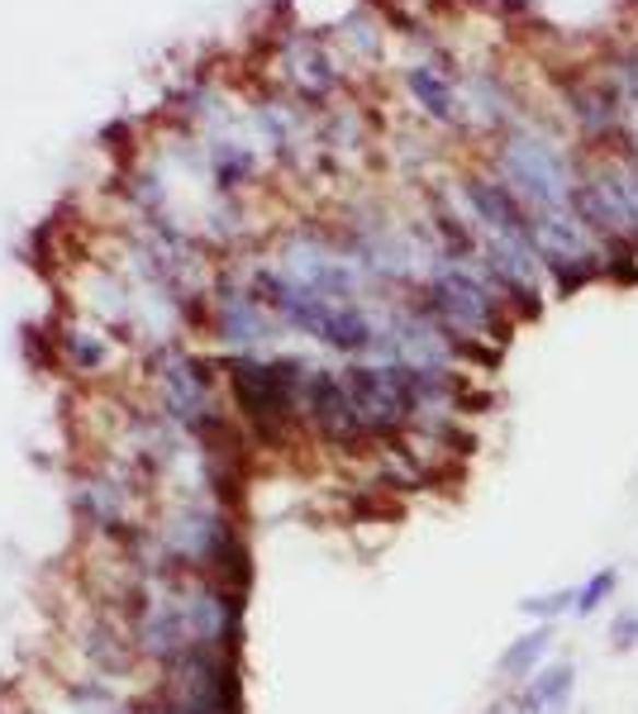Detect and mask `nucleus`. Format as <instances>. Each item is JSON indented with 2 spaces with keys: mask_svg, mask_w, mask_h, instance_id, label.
Segmentation results:
<instances>
[{
  "mask_svg": "<svg viewBox=\"0 0 638 714\" xmlns=\"http://www.w3.org/2000/svg\"><path fill=\"white\" fill-rule=\"evenodd\" d=\"M344 391L352 401V415H358V429H401L415 410L419 381L410 372H396V367H352L344 377Z\"/></svg>",
  "mask_w": 638,
  "mask_h": 714,
  "instance_id": "obj_1",
  "label": "nucleus"
},
{
  "mask_svg": "<svg viewBox=\"0 0 638 714\" xmlns=\"http://www.w3.org/2000/svg\"><path fill=\"white\" fill-rule=\"evenodd\" d=\"M439 310L448 314V320H457V324H486V314H491L482 286L467 281V277H443L439 281Z\"/></svg>",
  "mask_w": 638,
  "mask_h": 714,
  "instance_id": "obj_2",
  "label": "nucleus"
},
{
  "mask_svg": "<svg viewBox=\"0 0 638 714\" xmlns=\"http://www.w3.org/2000/svg\"><path fill=\"white\" fill-rule=\"evenodd\" d=\"M572 686H577V671L572 663H558V667H548L543 677L524 691V714H558L567 705V695H572Z\"/></svg>",
  "mask_w": 638,
  "mask_h": 714,
  "instance_id": "obj_3",
  "label": "nucleus"
},
{
  "mask_svg": "<svg viewBox=\"0 0 638 714\" xmlns=\"http://www.w3.org/2000/svg\"><path fill=\"white\" fill-rule=\"evenodd\" d=\"M548 638H553L548 629H534V634H524L506 657H500V671H506V677H524V671L534 667L543 653H548Z\"/></svg>",
  "mask_w": 638,
  "mask_h": 714,
  "instance_id": "obj_4",
  "label": "nucleus"
},
{
  "mask_svg": "<svg viewBox=\"0 0 638 714\" xmlns=\"http://www.w3.org/2000/svg\"><path fill=\"white\" fill-rule=\"evenodd\" d=\"M615 586H619V572H615V567H601L587 586H577V606H572V610H577V614H591L595 606H605V600L615 596Z\"/></svg>",
  "mask_w": 638,
  "mask_h": 714,
  "instance_id": "obj_5",
  "label": "nucleus"
},
{
  "mask_svg": "<svg viewBox=\"0 0 638 714\" xmlns=\"http://www.w3.org/2000/svg\"><path fill=\"white\" fill-rule=\"evenodd\" d=\"M577 606V586H562L558 596H534V600H520L524 614H538V620H553V614L572 610Z\"/></svg>",
  "mask_w": 638,
  "mask_h": 714,
  "instance_id": "obj_6",
  "label": "nucleus"
},
{
  "mask_svg": "<svg viewBox=\"0 0 638 714\" xmlns=\"http://www.w3.org/2000/svg\"><path fill=\"white\" fill-rule=\"evenodd\" d=\"M634 643H638V614H629V610H624L619 620L610 624V648H615V653H629Z\"/></svg>",
  "mask_w": 638,
  "mask_h": 714,
  "instance_id": "obj_7",
  "label": "nucleus"
},
{
  "mask_svg": "<svg viewBox=\"0 0 638 714\" xmlns=\"http://www.w3.org/2000/svg\"><path fill=\"white\" fill-rule=\"evenodd\" d=\"M410 81H415V91H419V95H425V101H429V110H433V115H443V119L453 115V101H448V91H439V87H433V81H429L425 72H415Z\"/></svg>",
  "mask_w": 638,
  "mask_h": 714,
  "instance_id": "obj_8",
  "label": "nucleus"
}]
</instances>
